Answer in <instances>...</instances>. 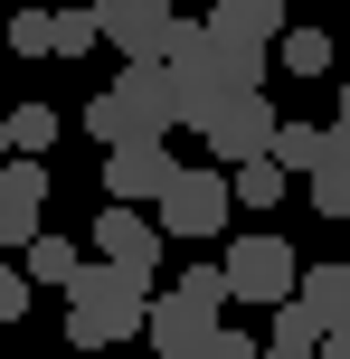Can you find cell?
I'll use <instances>...</instances> for the list:
<instances>
[{"instance_id":"cell-1","label":"cell","mask_w":350,"mask_h":359,"mask_svg":"<svg viewBox=\"0 0 350 359\" xmlns=\"http://www.w3.org/2000/svg\"><path fill=\"white\" fill-rule=\"evenodd\" d=\"M142 312H152V274L95 255V265L67 284V341H76V350H114V341L142 331Z\"/></svg>"},{"instance_id":"cell-2","label":"cell","mask_w":350,"mask_h":359,"mask_svg":"<svg viewBox=\"0 0 350 359\" xmlns=\"http://www.w3.org/2000/svg\"><path fill=\"white\" fill-rule=\"evenodd\" d=\"M218 303H227V265H189L170 293H152L142 341L161 350V359H208V341H218Z\"/></svg>"},{"instance_id":"cell-3","label":"cell","mask_w":350,"mask_h":359,"mask_svg":"<svg viewBox=\"0 0 350 359\" xmlns=\"http://www.w3.org/2000/svg\"><path fill=\"white\" fill-rule=\"evenodd\" d=\"M170 123H180V114H170V76H161V67H123V76L86 104V133H95L105 151H123V142H170Z\"/></svg>"},{"instance_id":"cell-4","label":"cell","mask_w":350,"mask_h":359,"mask_svg":"<svg viewBox=\"0 0 350 359\" xmlns=\"http://www.w3.org/2000/svg\"><path fill=\"white\" fill-rule=\"evenodd\" d=\"M161 76H170V114H180V123H208L218 95H237V67H227V48H218L208 19H180V29H170Z\"/></svg>"},{"instance_id":"cell-5","label":"cell","mask_w":350,"mask_h":359,"mask_svg":"<svg viewBox=\"0 0 350 359\" xmlns=\"http://www.w3.org/2000/svg\"><path fill=\"white\" fill-rule=\"evenodd\" d=\"M275 133H284L275 95H265V86H237V95H218V114L199 123V142L218 151V161H265V151H275Z\"/></svg>"},{"instance_id":"cell-6","label":"cell","mask_w":350,"mask_h":359,"mask_svg":"<svg viewBox=\"0 0 350 359\" xmlns=\"http://www.w3.org/2000/svg\"><path fill=\"white\" fill-rule=\"evenodd\" d=\"M227 293H237V303H294L303 293L294 246H284V236H237V246H227Z\"/></svg>"},{"instance_id":"cell-7","label":"cell","mask_w":350,"mask_h":359,"mask_svg":"<svg viewBox=\"0 0 350 359\" xmlns=\"http://www.w3.org/2000/svg\"><path fill=\"white\" fill-rule=\"evenodd\" d=\"M227 208H237V180L227 170H180L161 189V236H189V246H199V236L227 227Z\"/></svg>"},{"instance_id":"cell-8","label":"cell","mask_w":350,"mask_h":359,"mask_svg":"<svg viewBox=\"0 0 350 359\" xmlns=\"http://www.w3.org/2000/svg\"><path fill=\"white\" fill-rule=\"evenodd\" d=\"M95 19H105V48L133 57V67H161V57H170V29H180L170 0H95Z\"/></svg>"},{"instance_id":"cell-9","label":"cell","mask_w":350,"mask_h":359,"mask_svg":"<svg viewBox=\"0 0 350 359\" xmlns=\"http://www.w3.org/2000/svg\"><path fill=\"white\" fill-rule=\"evenodd\" d=\"M38 236H48V170L10 161V170H0V255H10V246L29 255Z\"/></svg>"},{"instance_id":"cell-10","label":"cell","mask_w":350,"mask_h":359,"mask_svg":"<svg viewBox=\"0 0 350 359\" xmlns=\"http://www.w3.org/2000/svg\"><path fill=\"white\" fill-rule=\"evenodd\" d=\"M180 180V161H170V142H123L105 161V189L123 198V208H161V189Z\"/></svg>"},{"instance_id":"cell-11","label":"cell","mask_w":350,"mask_h":359,"mask_svg":"<svg viewBox=\"0 0 350 359\" xmlns=\"http://www.w3.org/2000/svg\"><path fill=\"white\" fill-rule=\"evenodd\" d=\"M95 255H105V265H133V274H152V265H161V227H152L142 208H123V198H114V208L95 217Z\"/></svg>"},{"instance_id":"cell-12","label":"cell","mask_w":350,"mask_h":359,"mask_svg":"<svg viewBox=\"0 0 350 359\" xmlns=\"http://www.w3.org/2000/svg\"><path fill=\"white\" fill-rule=\"evenodd\" d=\"M208 29L227 48H275L284 38V0H208Z\"/></svg>"},{"instance_id":"cell-13","label":"cell","mask_w":350,"mask_h":359,"mask_svg":"<svg viewBox=\"0 0 350 359\" xmlns=\"http://www.w3.org/2000/svg\"><path fill=\"white\" fill-rule=\"evenodd\" d=\"M303 198H313L322 217H350V133H341V123L322 133V161L303 170Z\"/></svg>"},{"instance_id":"cell-14","label":"cell","mask_w":350,"mask_h":359,"mask_svg":"<svg viewBox=\"0 0 350 359\" xmlns=\"http://www.w3.org/2000/svg\"><path fill=\"white\" fill-rule=\"evenodd\" d=\"M322 341H332V331H322V312L303 303H275V331H265V359H322Z\"/></svg>"},{"instance_id":"cell-15","label":"cell","mask_w":350,"mask_h":359,"mask_svg":"<svg viewBox=\"0 0 350 359\" xmlns=\"http://www.w3.org/2000/svg\"><path fill=\"white\" fill-rule=\"evenodd\" d=\"M303 303L322 312V331H350V265H303Z\"/></svg>"},{"instance_id":"cell-16","label":"cell","mask_w":350,"mask_h":359,"mask_svg":"<svg viewBox=\"0 0 350 359\" xmlns=\"http://www.w3.org/2000/svg\"><path fill=\"white\" fill-rule=\"evenodd\" d=\"M275 67H294V76H322V67H332V29H322V19H294V29L275 38Z\"/></svg>"},{"instance_id":"cell-17","label":"cell","mask_w":350,"mask_h":359,"mask_svg":"<svg viewBox=\"0 0 350 359\" xmlns=\"http://www.w3.org/2000/svg\"><path fill=\"white\" fill-rule=\"evenodd\" d=\"M19 265H29V284H57V293H67V284H76V274H86V255H76V246H67V236H38V246H29V255H19Z\"/></svg>"},{"instance_id":"cell-18","label":"cell","mask_w":350,"mask_h":359,"mask_svg":"<svg viewBox=\"0 0 350 359\" xmlns=\"http://www.w3.org/2000/svg\"><path fill=\"white\" fill-rule=\"evenodd\" d=\"M0 123H10V151H19V161H38V151L57 142V104H10Z\"/></svg>"},{"instance_id":"cell-19","label":"cell","mask_w":350,"mask_h":359,"mask_svg":"<svg viewBox=\"0 0 350 359\" xmlns=\"http://www.w3.org/2000/svg\"><path fill=\"white\" fill-rule=\"evenodd\" d=\"M237 198L246 208H275V198H294V170L265 151V161H237Z\"/></svg>"},{"instance_id":"cell-20","label":"cell","mask_w":350,"mask_h":359,"mask_svg":"<svg viewBox=\"0 0 350 359\" xmlns=\"http://www.w3.org/2000/svg\"><path fill=\"white\" fill-rule=\"evenodd\" d=\"M10 57H57V10H10Z\"/></svg>"},{"instance_id":"cell-21","label":"cell","mask_w":350,"mask_h":359,"mask_svg":"<svg viewBox=\"0 0 350 359\" xmlns=\"http://www.w3.org/2000/svg\"><path fill=\"white\" fill-rule=\"evenodd\" d=\"M86 48H105V19H95V0H67L57 10V57H86Z\"/></svg>"},{"instance_id":"cell-22","label":"cell","mask_w":350,"mask_h":359,"mask_svg":"<svg viewBox=\"0 0 350 359\" xmlns=\"http://www.w3.org/2000/svg\"><path fill=\"white\" fill-rule=\"evenodd\" d=\"M322 133H332V123H284V133H275V161H284V170L303 180V170L322 161Z\"/></svg>"},{"instance_id":"cell-23","label":"cell","mask_w":350,"mask_h":359,"mask_svg":"<svg viewBox=\"0 0 350 359\" xmlns=\"http://www.w3.org/2000/svg\"><path fill=\"white\" fill-rule=\"evenodd\" d=\"M19 312H29V265L0 255V322H19Z\"/></svg>"},{"instance_id":"cell-24","label":"cell","mask_w":350,"mask_h":359,"mask_svg":"<svg viewBox=\"0 0 350 359\" xmlns=\"http://www.w3.org/2000/svg\"><path fill=\"white\" fill-rule=\"evenodd\" d=\"M208 359H265V341H246V331L218 322V341H208Z\"/></svg>"},{"instance_id":"cell-25","label":"cell","mask_w":350,"mask_h":359,"mask_svg":"<svg viewBox=\"0 0 350 359\" xmlns=\"http://www.w3.org/2000/svg\"><path fill=\"white\" fill-rule=\"evenodd\" d=\"M322 359H350V331H332V341H322Z\"/></svg>"},{"instance_id":"cell-26","label":"cell","mask_w":350,"mask_h":359,"mask_svg":"<svg viewBox=\"0 0 350 359\" xmlns=\"http://www.w3.org/2000/svg\"><path fill=\"white\" fill-rule=\"evenodd\" d=\"M341 133H350V86H341Z\"/></svg>"},{"instance_id":"cell-27","label":"cell","mask_w":350,"mask_h":359,"mask_svg":"<svg viewBox=\"0 0 350 359\" xmlns=\"http://www.w3.org/2000/svg\"><path fill=\"white\" fill-rule=\"evenodd\" d=\"M38 10H67V0H38Z\"/></svg>"},{"instance_id":"cell-28","label":"cell","mask_w":350,"mask_h":359,"mask_svg":"<svg viewBox=\"0 0 350 359\" xmlns=\"http://www.w3.org/2000/svg\"><path fill=\"white\" fill-rule=\"evenodd\" d=\"M0 19H10V0H0Z\"/></svg>"},{"instance_id":"cell-29","label":"cell","mask_w":350,"mask_h":359,"mask_svg":"<svg viewBox=\"0 0 350 359\" xmlns=\"http://www.w3.org/2000/svg\"><path fill=\"white\" fill-rule=\"evenodd\" d=\"M0 142H10V123H0Z\"/></svg>"},{"instance_id":"cell-30","label":"cell","mask_w":350,"mask_h":359,"mask_svg":"<svg viewBox=\"0 0 350 359\" xmlns=\"http://www.w3.org/2000/svg\"><path fill=\"white\" fill-rule=\"evenodd\" d=\"M284 10H294V0H284Z\"/></svg>"}]
</instances>
